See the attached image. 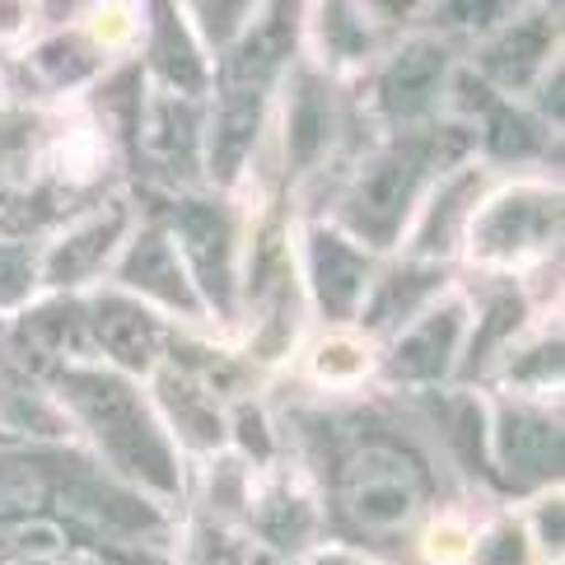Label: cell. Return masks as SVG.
I'll list each match as a JSON object with an SVG mask.
<instances>
[{
    "label": "cell",
    "instance_id": "cell-1",
    "mask_svg": "<svg viewBox=\"0 0 565 565\" xmlns=\"http://www.w3.org/2000/svg\"><path fill=\"white\" fill-rule=\"evenodd\" d=\"M66 397L75 402V412L89 420V430L104 439V449L113 454L117 468L140 477V481H150V487H159V491L178 487L169 444L154 430L146 402L136 397L131 383L113 379V374H71Z\"/></svg>",
    "mask_w": 565,
    "mask_h": 565
},
{
    "label": "cell",
    "instance_id": "cell-2",
    "mask_svg": "<svg viewBox=\"0 0 565 565\" xmlns=\"http://www.w3.org/2000/svg\"><path fill=\"white\" fill-rule=\"evenodd\" d=\"M337 500L360 533H397L426 500V468L388 439H365L341 458Z\"/></svg>",
    "mask_w": 565,
    "mask_h": 565
},
{
    "label": "cell",
    "instance_id": "cell-3",
    "mask_svg": "<svg viewBox=\"0 0 565 565\" xmlns=\"http://www.w3.org/2000/svg\"><path fill=\"white\" fill-rule=\"evenodd\" d=\"M426 169H430L426 146H397L388 154H379L347 196V225L360 238H370V244H393Z\"/></svg>",
    "mask_w": 565,
    "mask_h": 565
},
{
    "label": "cell",
    "instance_id": "cell-4",
    "mask_svg": "<svg viewBox=\"0 0 565 565\" xmlns=\"http://www.w3.org/2000/svg\"><path fill=\"white\" fill-rule=\"evenodd\" d=\"M561 225V196L552 192H504L495 206L481 211L477 220V253L481 257H514L523 248L552 238V230Z\"/></svg>",
    "mask_w": 565,
    "mask_h": 565
},
{
    "label": "cell",
    "instance_id": "cell-5",
    "mask_svg": "<svg viewBox=\"0 0 565 565\" xmlns=\"http://www.w3.org/2000/svg\"><path fill=\"white\" fill-rule=\"evenodd\" d=\"M178 230H183V248L201 290L230 309V215L206 201H188L178 211Z\"/></svg>",
    "mask_w": 565,
    "mask_h": 565
},
{
    "label": "cell",
    "instance_id": "cell-6",
    "mask_svg": "<svg viewBox=\"0 0 565 565\" xmlns=\"http://www.w3.org/2000/svg\"><path fill=\"white\" fill-rule=\"evenodd\" d=\"M309 267H313L318 305L328 309V318H351L360 295L370 286V262L360 257L347 238L318 230L313 244H309Z\"/></svg>",
    "mask_w": 565,
    "mask_h": 565
},
{
    "label": "cell",
    "instance_id": "cell-7",
    "mask_svg": "<svg viewBox=\"0 0 565 565\" xmlns=\"http://www.w3.org/2000/svg\"><path fill=\"white\" fill-rule=\"evenodd\" d=\"M500 462L519 481H547L561 472V426L529 407H504L500 416Z\"/></svg>",
    "mask_w": 565,
    "mask_h": 565
},
{
    "label": "cell",
    "instance_id": "cell-8",
    "mask_svg": "<svg viewBox=\"0 0 565 565\" xmlns=\"http://www.w3.org/2000/svg\"><path fill=\"white\" fill-rule=\"evenodd\" d=\"M444 52L435 43H416V47H402L397 62L383 71V85H379V104L388 117H416L420 108L439 94V79H444Z\"/></svg>",
    "mask_w": 565,
    "mask_h": 565
},
{
    "label": "cell",
    "instance_id": "cell-9",
    "mask_svg": "<svg viewBox=\"0 0 565 565\" xmlns=\"http://www.w3.org/2000/svg\"><path fill=\"white\" fill-rule=\"evenodd\" d=\"M89 328L108 347V355L127 370H146L159 355V328L146 309L127 305V299H98L89 313Z\"/></svg>",
    "mask_w": 565,
    "mask_h": 565
},
{
    "label": "cell",
    "instance_id": "cell-10",
    "mask_svg": "<svg viewBox=\"0 0 565 565\" xmlns=\"http://www.w3.org/2000/svg\"><path fill=\"white\" fill-rule=\"evenodd\" d=\"M458 332H462V309L449 305L430 313L412 337H402V347L393 355V374L397 379H435L449 370L454 347H458Z\"/></svg>",
    "mask_w": 565,
    "mask_h": 565
},
{
    "label": "cell",
    "instance_id": "cell-11",
    "mask_svg": "<svg viewBox=\"0 0 565 565\" xmlns=\"http://www.w3.org/2000/svg\"><path fill=\"white\" fill-rule=\"evenodd\" d=\"M122 280L127 286H140V290L159 295V299H169V305H178V309H196V295L188 290L183 267H178L164 230H150V234L136 238L131 257L122 262Z\"/></svg>",
    "mask_w": 565,
    "mask_h": 565
},
{
    "label": "cell",
    "instance_id": "cell-12",
    "mask_svg": "<svg viewBox=\"0 0 565 565\" xmlns=\"http://www.w3.org/2000/svg\"><path fill=\"white\" fill-rule=\"evenodd\" d=\"M257 122H262V94H225V108L215 113V131H211V173L215 178L238 173L248 146L257 140Z\"/></svg>",
    "mask_w": 565,
    "mask_h": 565
},
{
    "label": "cell",
    "instance_id": "cell-13",
    "mask_svg": "<svg viewBox=\"0 0 565 565\" xmlns=\"http://www.w3.org/2000/svg\"><path fill=\"white\" fill-rule=\"evenodd\" d=\"M547 47H552V19L537 14L523 29H514L510 38H500V43L487 52V71L500 79V85H523Z\"/></svg>",
    "mask_w": 565,
    "mask_h": 565
},
{
    "label": "cell",
    "instance_id": "cell-14",
    "mask_svg": "<svg viewBox=\"0 0 565 565\" xmlns=\"http://www.w3.org/2000/svg\"><path fill=\"white\" fill-rule=\"evenodd\" d=\"M154 66L164 71V79L173 89H183V94L206 89V66H201V52L192 47V38L183 33V24H178L169 10H159V19H154Z\"/></svg>",
    "mask_w": 565,
    "mask_h": 565
},
{
    "label": "cell",
    "instance_id": "cell-15",
    "mask_svg": "<svg viewBox=\"0 0 565 565\" xmlns=\"http://www.w3.org/2000/svg\"><path fill=\"white\" fill-rule=\"evenodd\" d=\"M328 140H332V104H328V94H322L318 79H305L299 94H295V108H290V154H295V164L309 169Z\"/></svg>",
    "mask_w": 565,
    "mask_h": 565
},
{
    "label": "cell",
    "instance_id": "cell-16",
    "mask_svg": "<svg viewBox=\"0 0 565 565\" xmlns=\"http://www.w3.org/2000/svg\"><path fill=\"white\" fill-rule=\"evenodd\" d=\"M122 230V211H108V215H98L89 230H79L75 238H66L62 248L52 253V262H47V280H79L98 257L108 253V244H113V234Z\"/></svg>",
    "mask_w": 565,
    "mask_h": 565
},
{
    "label": "cell",
    "instance_id": "cell-17",
    "mask_svg": "<svg viewBox=\"0 0 565 565\" xmlns=\"http://www.w3.org/2000/svg\"><path fill=\"white\" fill-rule=\"evenodd\" d=\"M159 388H164V402H169V412L178 420V430L188 435V444H196V449H211V444H220L225 426H220V416L211 412V402L201 397L188 379L164 374V379H159Z\"/></svg>",
    "mask_w": 565,
    "mask_h": 565
},
{
    "label": "cell",
    "instance_id": "cell-18",
    "mask_svg": "<svg viewBox=\"0 0 565 565\" xmlns=\"http://www.w3.org/2000/svg\"><path fill=\"white\" fill-rule=\"evenodd\" d=\"M257 529H262L267 542H276V547H299V542L309 537V529H313V514H309V504L299 495L276 491L267 504H262Z\"/></svg>",
    "mask_w": 565,
    "mask_h": 565
},
{
    "label": "cell",
    "instance_id": "cell-19",
    "mask_svg": "<svg viewBox=\"0 0 565 565\" xmlns=\"http://www.w3.org/2000/svg\"><path fill=\"white\" fill-rule=\"evenodd\" d=\"M491 108V122H487V150L500 154V159H514V154H533L542 146V131L519 117L514 108H500V104H487Z\"/></svg>",
    "mask_w": 565,
    "mask_h": 565
},
{
    "label": "cell",
    "instance_id": "cell-20",
    "mask_svg": "<svg viewBox=\"0 0 565 565\" xmlns=\"http://www.w3.org/2000/svg\"><path fill=\"white\" fill-rule=\"evenodd\" d=\"M435 286V271H397V276H388V286H383L379 295H374V305H370V313H365V322H374V328H383L388 318H397V313H407L420 295H426Z\"/></svg>",
    "mask_w": 565,
    "mask_h": 565
},
{
    "label": "cell",
    "instance_id": "cell-21",
    "mask_svg": "<svg viewBox=\"0 0 565 565\" xmlns=\"http://www.w3.org/2000/svg\"><path fill=\"white\" fill-rule=\"evenodd\" d=\"M477 565H529V542H523L519 523H500V529L481 542Z\"/></svg>",
    "mask_w": 565,
    "mask_h": 565
},
{
    "label": "cell",
    "instance_id": "cell-22",
    "mask_svg": "<svg viewBox=\"0 0 565 565\" xmlns=\"http://www.w3.org/2000/svg\"><path fill=\"white\" fill-rule=\"evenodd\" d=\"M360 370H365V355H360L351 341H332V347H322V355H318L322 379H355Z\"/></svg>",
    "mask_w": 565,
    "mask_h": 565
},
{
    "label": "cell",
    "instance_id": "cell-23",
    "mask_svg": "<svg viewBox=\"0 0 565 565\" xmlns=\"http://www.w3.org/2000/svg\"><path fill=\"white\" fill-rule=\"evenodd\" d=\"M29 290V257L19 248H0V305Z\"/></svg>",
    "mask_w": 565,
    "mask_h": 565
},
{
    "label": "cell",
    "instance_id": "cell-24",
    "mask_svg": "<svg viewBox=\"0 0 565 565\" xmlns=\"http://www.w3.org/2000/svg\"><path fill=\"white\" fill-rule=\"evenodd\" d=\"M430 547H435V556H449V561H454V556L468 552V542H462V533H458V529H439Z\"/></svg>",
    "mask_w": 565,
    "mask_h": 565
},
{
    "label": "cell",
    "instance_id": "cell-25",
    "mask_svg": "<svg viewBox=\"0 0 565 565\" xmlns=\"http://www.w3.org/2000/svg\"><path fill=\"white\" fill-rule=\"evenodd\" d=\"M542 537L547 547H561V504H542Z\"/></svg>",
    "mask_w": 565,
    "mask_h": 565
},
{
    "label": "cell",
    "instance_id": "cell-26",
    "mask_svg": "<svg viewBox=\"0 0 565 565\" xmlns=\"http://www.w3.org/2000/svg\"><path fill=\"white\" fill-rule=\"evenodd\" d=\"M318 565H351V561H341V556H328V561H318Z\"/></svg>",
    "mask_w": 565,
    "mask_h": 565
}]
</instances>
